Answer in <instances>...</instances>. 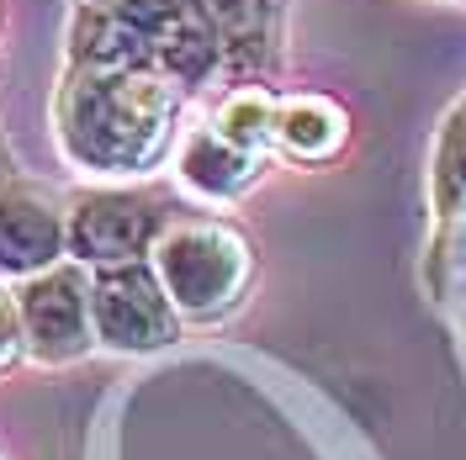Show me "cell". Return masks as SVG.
Returning <instances> with one entry per match:
<instances>
[{"label":"cell","instance_id":"1","mask_svg":"<svg viewBox=\"0 0 466 460\" xmlns=\"http://www.w3.org/2000/svg\"><path fill=\"white\" fill-rule=\"evenodd\" d=\"M186 95L159 69H64L54 85V148L86 185H138L175 154Z\"/></svg>","mask_w":466,"mask_h":460},{"label":"cell","instance_id":"2","mask_svg":"<svg viewBox=\"0 0 466 460\" xmlns=\"http://www.w3.org/2000/svg\"><path fill=\"white\" fill-rule=\"evenodd\" d=\"M148 265L180 323H197V328L233 317L260 275L255 238L223 212H175Z\"/></svg>","mask_w":466,"mask_h":460},{"label":"cell","instance_id":"3","mask_svg":"<svg viewBox=\"0 0 466 460\" xmlns=\"http://www.w3.org/2000/svg\"><path fill=\"white\" fill-rule=\"evenodd\" d=\"M180 206L159 196L154 185H80L64 196V223H69V259L86 270H112V265H138L154 255L159 233L170 228Z\"/></svg>","mask_w":466,"mask_h":460},{"label":"cell","instance_id":"4","mask_svg":"<svg viewBox=\"0 0 466 460\" xmlns=\"http://www.w3.org/2000/svg\"><path fill=\"white\" fill-rule=\"evenodd\" d=\"M90 328H96V349L101 355H159L180 339V313L159 286L154 265H112V270H90Z\"/></svg>","mask_w":466,"mask_h":460},{"label":"cell","instance_id":"5","mask_svg":"<svg viewBox=\"0 0 466 460\" xmlns=\"http://www.w3.org/2000/svg\"><path fill=\"white\" fill-rule=\"evenodd\" d=\"M22 328H27V360L32 365H75L96 355L90 328V270L64 259L54 270L32 275L16 286Z\"/></svg>","mask_w":466,"mask_h":460},{"label":"cell","instance_id":"6","mask_svg":"<svg viewBox=\"0 0 466 460\" xmlns=\"http://www.w3.org/2000/svg\"><path fill=\"white\" fill-rule=\"evenodd\" d=\"M64 259H69L64 196L32 180H5L0 185V286H22Z\"/></svg>","mask_w":466,"mask_h":460},{"label":"cell","instance_id":"7","mask_svg":"<svg viewBox=\"0 0 466 460\" xmlns=\"http://www.w3.org/2000/svg\"><path fill=\"white\" fill-rule=\"evenodd\" d=\"M175 180L207 206H233L244 202L255 185L265 180V159L255 154H244V148H233L218 138V127L197 116V122H186L180 127V138H175Z\"/></svg>","mask_w":466,"mask_h":460},{"label":"cell","instance_id":"8","mask_svg":"<svg viewBox=\"0 0 466 460\" xmlns=\"http://www.w3.org/2000/svg\"><path fill=\"white\" fill-rule=\"evenodd\" d=\"M218 32L223 75L233 85L260 80L276 58V0H197Z\"/></svg>","mask_w":466,"mask_h":460},{"label":"cell","instance_id":"9","mask_svg":"<svg viewBox=\"0 0 466 460\" xmlns=\"http://www.w3.org/2000/svg\"><path fill=\"white\" fill-rule=\"evenodd\" d=\"M350 144V112L334 95L302 90V95H281L276 112V154L291 165H334Z\"/></svg>","mask_w":466,"mask_h":460},{"label":"cell","instance_id":"10","mask_svg":"<svg viewBox=\"0 0 466 460\" xmlns=\"http://www.w3.org/2000/svg\"><path fill=\"white\" fill-rule=\"evenodd\" d=\"M276 112H281V95L265 85V80H244V85H228L218 95V106L207 112V122L218 127V138L255 159H270L276 154Z\"/></svg>","mask_w":466,"mask_h":460},{"label":"cell","instance_id":"11","mask_svg":"<svg viewBox=\"0 0 466 460\" xmlns=\"http://www.w3.org/2000/svg\"><path fill=\"white\" fill-rule=\"evenodd\" d=\"M430 202L440 223H456L466 212V95L445 112L430 154Z\"/></svg>","mask_w":466,"mask_h":460},{"label":"cell","instance_id":"12","mask_svg":"<svg viewBox=\"0 0 466 460\" xmlns=\"http://www.w3.org/2000/svg\"><path fill=\"white\" fill-rule=\"evenodd\" d=\"M27 360V328H22V302L16 286H0V375H11Z\"/></svg>","mask_w":466,"mask_h":460},{"label":"cell","instance_id":"13","mask_svg":"<svg viewBox=\"0 0 466 460\" xmlns=\"http://www.w3.org/2000/svg\"><path fill=\"white\" fill-rule=\"evenodd\" d=\"M69 5H96V11H112L122 22H133V27L148 32V48H154V27L170 16L175 5H186V0H69Z\"/></svg>","mask_w":466,"mask_h":460},{"label":"cell","instance_id":"14","mask_svg":"<svg viewBox=\"0 0 466 460\" xmlns=\"http://www.w3.org/2000/svg\"><path fill=\"white\" fill-rule=\"evenodd\" d=\"M0 27H5V0H0Z\"/></svg>","mask_w":466,"mask_h":460}]
</instances>
